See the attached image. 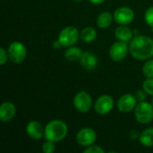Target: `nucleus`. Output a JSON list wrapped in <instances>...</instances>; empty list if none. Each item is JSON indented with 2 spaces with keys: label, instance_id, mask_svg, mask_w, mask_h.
Wrapping results in <instances>:
<instances>
[{
  "label": "nucleus",
  "instance_id": "obj_28",
  "mask_svg": "<svg viewBox=\"0 0 153 153\" xmlns=\"http://www.w3.org/2000/svg\"><path fill=\"white\" fill-rule=\"evenodd\" d=\"M53 46H54V48L55 49H59V48H61V47H63L62 46V44L59 42V40L57 39V40H56L54 43H53Z\"/></svg>",
  "mask_w": 153,
  "mask_h": 153
},
{
  "label": "nucleus",
  "instance_id": "obj_14",
  "mask_svg": "<svg viewBox=\"0 0 153 153\" xmlns=\"http://www.w3.org/2000/svg\"><path fill=\"white\" fill-rule=\"evenodd\" d=\"M80 64L86 70H93L98 65V57L94 53L91 51L83 52L82 56L80 60Z\"/></svg>",
  "mask_w": 153,
  "mask_h": 153
},
{
  "label": "nucleus",
  "instance_id": "obj_9",
  "mask_svg": "<svg viewBox=\"0 0 153 153\" xmlns=\"http://www.w3.org/2000/svg\"><path fill=\"white\" fill-rule=\"evenodd\" d=\"M76 143L82 147H89L92 145L97 139L96 132L89 127L81 129L76 134Z\"/></svg>",
  "mask_w": 153,
  "mask_h": 153
},
{
  "label": "nucleus",
  "instance_id": "obj_1",
  "mask_svg": "<svg viewBox=\"0 0 153 153\" xmlns=\"http://www.w3.org/2000/svg\"><path fill=\"white\" fill-rule=\"evenodd\" d=\"M129 51L135 59H149L153 56V39L145 35H136L130 41Z\"/></svg>",
  "mask_w": 153,
  "mask_h": 153
},
{
  "label": "nucleus",
  "instance_id": "obj_32",
  "mask_svg": "<svg viewBox=\"0 0 153 153\" xmlns=\"http://www.w3.org/2000/svg\"><path fill=\"white\" fill-rule=\"evenodd\" d=\"M152 106H153V98H152Z\"/></svg>",
  "mask_w": 153,
  "mask_h": 153
},
{
  "label": "nucleus",
  "instance_id": "obj_6",
  "mask_svg": "<svg viewBox=\"0 0 153 153\" xmlns=\"http://www.w3.org/2000/svg\"><path fill=\"white\" fill-rule=\"evenodd\" d=\"M74 106L77 111L88 113L92 108V99L88 92L81 91L74 97Z\"/></svg>",
  "mask_w": 153,
  "mask_h": 153
},
{
  "label": "nucleus",
  "instance_id": "obj_15",
  "mask_svg": "<svg viewBox=\"0 0 153 153\" xmlns=\"http://www.w3.org/2000/svg\"><path fill=\"white\" fill-rule=\"evenodd\" d=\"M115 36L120 41L129 42L132 40L133 37H134V32L129 27H127L126 25H120L119 27H117L116 29Z\"/></svg>",
  "mask_w": 153,
  "mask_h": 153
},
{
  "label": "nucleus",
  "instance_id": "obj_3",
  "mask_svg": "<svg viewBox=\"0 0 153 153\" xmlns=\"http://www.w3.org/2000/svg\"><path fill=\"white\" fill-rule=\"evenodd\" d=\"M134 117L140 124H149L153 120V106L147 101L139 102L134 108Z\"/></svg>",
  "mask_w": 153,
  "mask_h": 153
},
{
  "label": "nucleus",
  "instance_id": "obj_26",
  "mask_svg": "<svg viewBox=\"0 0 153 153\" xmlns=\"http://www.w3.org/2000/svg\"><path fill=\"white\" fill-rule=\"evenodd\" d=\"M7 59H9L8 52L4 48H0V65H4V64H6Z\"/></svg>",
  "mask_w": 153,
  "mask_h": 153
},
{
  "label": "nucleus",
  "instance_id": "obj_2",
  "mask_svg": "<svg viewBox=\"0 0 153 153\" xmlns=\"http://www.w3.org/2000/svg\"><path fill=\"white\" fill-rule=\"evenodd\" d=\"M67 133L68 127L64 121L52 120L48 122L45 126L44 137L48 141L59 143L66 137Z\"/></svg>",
  "mask_w": 153,
  "mask_h": 153
},
{
  "label": "nucleus",
  "instance_id": "obj_4",
  "mask_svg": "<svg viewBox=\"0 0 153 153\" xmlns=\"http://www.w3.org/2000/svg\"><path fill=\"white\" fill-rule=\"evenodd\" d=\"M80 33L76 27L74 26H66L61 30L58 34V40L63 47L69 48L74 46L79 39Z\"/></svg>",
  "mask_w": 153,
  "mask_h": 153
},
{
  "label": "nucleus",
  "instance_id": "obj_33",
  "mask_svg": "<svg viewBox=\"0 0 153 153\" xmlns=\"http://www.w3.org/2000/svg\"><path fill=\"white\" fill-rule=\"evenodd\" d=\"M152 32H153V26H152Z\"/></svg>",
  "mask_w": 153,
  "mask_h": 153
},
{
  "label": "nucleus",
  "instance_id": "obj_11",
  "mask_svg": "<svg viewBox=\"0 0 153 153\" xmlns=\"http://www.w3.org/2000/svg\"><path fill=\"white\" fill-rule=\"evenodd\" d=\"M136 105L137 99L135 95H133L131 93H126L121 96L117 103L118 110L122 113H129L132 110H134Z\"/></svg>",
  "mask_w": 153,
  "mask_h": 153
},
{
  "label": "nucleus",
  "instance_id": "obj_17",
  "mask_svg": "<svg viewBox=\"0 0 153 153\" xmlns=\"http://www.w3.org/2000/svg\"><path fill=\"white\" fill-rule=\"evenodd\" d=\"M113 20L114 16L109 12H103L97 18V26L100 29H107L110 27Z\"/></svg>",
  "mask_w": 153,
  "mask_h": 153
},
{
  "label": "nucleus",
  "instance_id": "obj_31",
  "mask_svg": "<svg viewBox=\"0 0 153 153\" xmlns=\"http://www.w3.org/2000/svg\"><path fill=\"white\" fill-rule=\"evenodd\" d=\"M74 1H76V2H79V1H82V0H74Z\"/></svg>",
  "mask_w": 153,
  "mask_h": 153
},
{
  "label": "nucleus",
  "instance_id": "obj_22",
  "mask_svg": "<svg viewBox=\"0 0 153 153\" xmlns=\"http://www.w3.org/2000/svg\"><path fill=\"white\" fill-rule=\"evenodd\" d=\"M56 151L55 143L51 141H46L42 145V152L45 153H53Z\"/></svg>",
  "mask_w": 153,
  "mask_h": 153
},
{
  "label": "nucleus",
  "instance_id": "obj_13",
  "mask_svg": "<svg viewBox=\"0 0 153 153\" xmlns=\"http://www.w3.org/2000/svg\"><path fill=\"white\" fill-rule=\"evenodd\" d=\"M16 114V108L11 101H4L0 107V120L2 122L11 121Z\"/></svg>",
  "mask_w": 153,
  "mask_h": 153
},
{
  "label": "nucleus",
  "instance_id": "obj_25",
  "mask_svg": "<svg viewBox=\"0 0 153 153\" xmlns=\"http://www.w3.org/2000/svg\"><path fill=\"white\" fill-rule=\"evenodd\" d=\"M147 95H148V93H147L143 89L138 90V91L135 92V97H136V99H137V101H138V102L146 101Z\"/></svg>",
  "mask_w": 153,
  "mask_h": 153
},
{
  "label": "nucleus",
  "instance_id": "obj_10",
  "mask_svg": "<svg viewBox=\"0 0 153 153\" xmlns=\"http://www.w3.org/2000/svg\"><path fill=\"white\" fill-rule=\"evenodd\" d=\"M114 20L117 24L126 25L131 23L134 19V12L130 7L122 6L117 8L114 14Z\"/></svg>",
  "mask_w": 153,
  "mask_h": 153
},
{
  "label": "nucleus",
  "instance_id": "obj_8",
  "mask_svg": "<svg viewBox=\"0 0 153 153\" xmlns=\"http://www.w3.org/2000/svg\"><path fill=\"white\" fill-rule=\"evenodd\" d=\"M114 108V100L111 96L104 94L99 97L94 103V109L99 115H107Z\"/></svg>",
  "mask_w": 153,
  "mask_h": 153
},
{
  "label": "nucleus",
  "instance_id": "obj_20",
  "mask_svg": "<svg viewBox=\"0 0 153 153\" xmlns=\"http://www.w3.org/2000/svg\"><path fill=\"white\" fill-rule=\"evenodd\" d=\"M143 74L146 78H153V59L148 60L143 67Z\"/></svg>",
  "mask_w": 153,
  "mask_h": 153
},
{
  "label": "nucleus",
  "instance_id": "obj_24",
  "mask_svg": "<svg viewBox=\"0 0 153 153\" xmlns=\"http://www.w3.org/2000/svg\"><path fill=\"white\" fill-rule=\"evenodd\" d=\"M84 153H105V151L98 145H91L84 150Z\"/></svg>",
  "mask_w": 153,
  "mask_h": 153
},
{
  "label": "nucleus",
  "instance_id": "obj_7",
  "mask_svg": "<svg viewBox=\"0 0 153 153\" xmlns=\"http://www.w3.org/2000/svg\"><path fill=\"white\" fill-rule=\"evenodd\" d=\"M129 47L127 45V42L120 41L115 42L112 44L109 49V56L114 62H121L126 58V56L128 54Z\"/></svg>",
  "mask_w": 153,
  "mask_h": 153
},
{
  "label": "nucleus",
  "instance_id": "obj_30",
  "mask_svg": "<svg viewBox=\"0 0 153 153\" xmlns=\"http://www.w3.org/2000/svg\"><path fill=\"white\" fill-rule=\"evenodd\" d=\"M133 32H134V35H135V36H136V35H138V30H134Z\"/></svg>",
  "mask_w": 153,
  "mask_h": 153
},
{
  "label": "nucleus",
  "instance_id": "obj_21",
  "mask_svg": "<svg viewBox=\"0 0 153 153\" xmlns=\"http://www.w3.org/2000/svg\"><path fill=\"white\" fill-rule=\"evenodd\" d=\"M143 89L149 94L153 96V78H147L143 83Z\"/></svg>",
  "mask_w": 153,
  "mask_h": 153
},
{
  "label": "nucleus",
  "instance_id": "obj_29",
  "mask_svg": "<svg viewBox=\"0 0 153 153\" xmlns=\"http://www.w3.org/2000/svg\"><path fill=\"white\" fill-rule=\"evenodd\" d=\"M89 1L93 4H100L104 3L106 0H89Z\"/></svg>",
  "mask_w": 153,
  "mask_h": 153
},
{
  "label": "nucleus",
  "instance_id": "obj_5",
  "mask_svg": "<svg viewBox=\"0 0 153 153\" xmlns=\"http://www.w3.org/2000/svg\"><path fill=\"white\" fill-rule=\"evenodd\" d=\"M9 59L14 64H20L24 61L27 56V49L25 46L19 41H14L10 44L7 49Z\"/></svg>",
  "mask_w": 153,
  "mask_h": 153
},
{
  "label": "nucleus",
  "instance_id": "obj_12",
  "mask_svg": "<svg viewBox=\"0 0 153 153\" xmlns=\"http://www.w3.org/2000/svg\"><path fill=\"white\" fill-rule=\"evenodd\" d=\"M26 134L33 140H40L45 134V128L38 121H30L26 126Z\"/></svg>",
  "mask_w": 153,
  "mask_h": 153
},
{
  "label": "nucleus",
  "instance_id": "obj_27",
  "mask_svg": "<svg viewBox=\"0 0 153 153\" xmlns=\"http://www.w3.org/2000/svg\"><path fill=\"white\" fill-rule=\"evenodd\" d=\"M129 136L132 140H136V139H139L140 137V134L138 133V131L136 130H132L129 134Z\"/></svg>",
  "mask_w": 153,
  "mask_h": 153
},
{
  "label": "nucleus",
  "instance_id": "obj_19",
  "mask_svg": "<svg viewBox=\"0 0 153 153\" xmlns=\"http://www.w3.org/2000/svg\"><path fill=\"white\" fill-rule=\"evenodd\" d=\"M97 38V32L92 27H85L80 32V39L84 43H91Z\"/></svg>",
  "mask_w": 153,
  "mask_h": 153
},
{
  "label": "nucleus",
  "instance_id": "obj_23",
  "mask_svg": "<svg viewBox=\"0 0 153 153\" xmlns=\"http://www.w3.org/2000/svg\"><path fill=\"white\" fill-rule=\"evenodd\" d=\"M144 20L149 26H153V6L149 7L144 13Z\"/></svg>",
  "mask_w": 153,
  "mask_h": 153
},
{
  "label": "nucleus",
  "instance_id": "obj_16",
  "mask_svg": "<svg viewBox=\"0 0 153 153\" xmlns=\"http://www.w3.org/2000/svg\"><path fill=\"white\" fill-rule=\"evenodd\" d=\"M82 54H83V52L82 51L81 48H79L77 47L71 46L65 52V57L69 62H77V61L81 60Z\"/></svg>",
  "mask_w": 153,
  "mask_h": 153
},
{
  "label": "nucleus",
  "instance_id": "obj_18",
  "mask_svg": "<svg viewBox=\"0 0 153 153\" xmlns=\"http://www.w3.org/2000/svg\"><path fill=\"white\" fill-rule=\"evenodd\" d=\"M139 141L144 147H153V127H149L140 134Z\"/></svg>",
  "mask_w": 153,
  "mask_h": 153
}]
</instances>
